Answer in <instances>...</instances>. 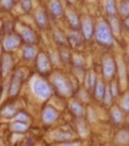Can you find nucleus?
<instances>
[{
  "mask_svg": "<svg viewBox=\"0 0 129 146\" xmlns=\"http://www.w3.org/2000/svg\"><path fill=\"white\" fill-rule=\"evenodd\" d=\"M93 36L95 40L104 47H111L114 44V35L110 25L106 20L103 19L96 23Z\"/></svg>",
  "mask_w": 129,
  "mask_h": 146,
  "instance_id": "1",
  "label": "nucleus"
},
{
  "mask_svg": "<svg viewBox=\"0 0 129 146\" xmlns=\"http://www.w3.org/2000/svg\"><path fill=\"white\" fill-rule=\"evenodd\" d=\"M116 73H117V61L112 54H106L102 57L103 78L112 81L114 79Z\"/></svg>",
  "mask_w": 129,
  "mask_h": 146,
  "instance_id": "2",
  "label": "nucleus"
},
{
  "mask_svg": "<svg viewBox=\"0 0 129 146\" xmlns=\"http://www.w3.org/2000/svg\"><path fill=\"white\" fill-rule=\"evenodd\" d=\"M53 83L57 92L62 96H68L71 92V85L69 80L61 74H55L53 78Z\"/></svg>",
  "mask_w": 129,
  "mask_h": 146,
  "instance_id": "3",
  "label": "nucleus"
},
{
  "mask_svg": "<svg viewBox=\"0 0 129 146\" xmlns=\"http://www.w3.org/2000/svg\"><path fill=\"white\" fill-rule=\"evenodd\" d=\"M80 27L82 31V35L84 39L90 40L94 35V30H95V25L93 23V20L91 17L84 16L81 19Z\"/></svg>",
  "mask_w": 129,
  "mask_h": 146,
  "instance_id": "4",
  "label": "nucleus"
},
{
  "mask_svg": "<svg viewBox=\"0 0 129 146\" xmlns=\"http://www.w3.org/2000/svg\"><path fill=\"white\" fill-rule=\"evenodd\" d=\"M33 89L35 94L42 99H47L51 95V88L49 84L42 80H36L33 82Z\"/></svg>",
  "mask_w": 129,
  "mask_h": 146,
  "instance_id": "5",
  "label": "nucleus"
},
{
  "mask_svg": "<svg viewBox=\"0 0 129 146\" xmlns=\"http://www.w3.org/2000/svg\"><path fill=\"white\" fill-rule=\"evenodd\" d=\"M23 73L21 71H17L14 73V74L12 75L11 83L9 87V95L11 96H15L18 95V93L20 90L22 80H23Z\"/></svg>",
  "mask_w": 129,
  "mask_h": 146,
  "instance_id": "6",
  "label": "nucleus"
},
{
  "mask_svg": "<svg viewBox=\"0 0 129 146\" xmlns=\"http://www.w3.org/2000/svg\"><path fill=\"white\" fill-rule=\"evenodd\" d=\"M110 117L113 123L119 125L124 121V111L120 108L118 104H112L110 108Z\"/></svg>",
  "mask_w": 129,
  "mask_h": 146,
  "instance_id": "7",
  "label": "nucleus"
},
{
  "mask_svg": "<svg viewBox=\"0 0 129 146\" xmlns=\"http://www.w3.org/2000/svg\"><path fill=\"white\" fill-rule=\"evenodd\" d=\"M83 35L77 30H72L69 33L67 41L73 48H77L81 46L83 42Z\"/></svg>",
  "mask_w": 129,
  "mask_h": 146,
  "instance_id": "8",
  "label": "nucleus"
},
{
  "mask_svg": "<svg viewBox=\"0 0 129 146\" xmlns=\"http://www.w3.org/2000/svg\"><path fill=\"white\" fill-rule=\"evenodd\" d=\"M106 85L104 82V78H98V82L95 85V88L93 89V95H94V98L97 101H102L103 97H104L105 95V91H106Z\"/></svg>",
  "mask_w": 129,
  "mask_h": 146,
  "instance_id": "9",
  "label": "nucleus"
},
{
  "mask_svg": "<svg viewBox=\"0 0 129 146\" xmlns=\"http://www.w3.org/2000/svg\"><path fill=\"white\" fill-rule=\"evenodd\" d=\"M41 117H42V121L44 123H46V124L52 123L57 117V112L53 107H51V106H47L42 111Z\"/></svg>",
  "mask_w": 129,
  "mask_h": 146,
  "instance_id": "10",
  "label": "nucleus"
},
{
  "mask_svg": "<svg viewBox=\"0 0 129 146\" xmlns=\"http://www.w3.org/2000/svg\"><path fill=\"white\" fill-rule=\"evenodd\" d=\"M114 141L117 145L120 146H128L129 144V130L126 129H121L115 135Z\"/></svg>",
  "mask_w": 129,
  "mask_h": 146,
  "instance_id": "11",
  "label": "nucleus"
},
{
  "mask_svg": "<svg viewBox=\"0 0 129 146\" xmlns=\"http://www.w3.org/2000/svg\"><path fill=\"white\" fill-rule=\"evenodd\" d=\"M66 17H67L69 24L73 28V30H77L80 27L81 19H79L78 15L76 14V12L74 10L68 8L66 10Z\"/></svg>",
  "mask_w": 129,
  "mask_h": 146,
  "instance_id": "12",
  "label": "nucleus"
},
{
  "mask_svg": "<svg viewBox=\"0 0 129 146\" xmlns=\"http://www.w3.org/2000/svg\"><path fill=\"white\" fill-rule=\"evenodd\" d=\"M20 42V38L19 36L15 35V34H11L8 35L4 39V47L5 50L7 51H11V50H13L14 48H16Z\"/></svg>",
  "mask_w": 129,
  "mask_h": 146,
  "instance_id": "13",
  "label": "nucleus"
},
{
  "mask_svg": "<svg viewBox=\"0 0 129 146\" xmlns=\"http://www.w3.org/2000/svg\"><path fill=\"white\" fill-rule=\"evenodd\" d=\"M19 34L24 41L27 43H33L35 41V34L33 31L28 26H21L19 29Z\"/></svg>",
  "mask_w": 129,
  "mask_h": 146,
  "instance_id": "14",
  "label": "nucleus"
},
{
  "mask_svg": "<svg viewBox=\"0 0 129 146\" xmlns=\"http://www.w3.org/2000/svg\"><path fill=\"white\" fill-rule=\"evenodd\" d=\"M98 79L96 74L93 70H90L84 75V81H85V87L90 90H92L95 88V85L98 82Z\"/></svg>",
  "mask_w": 129,
  "mask_h": 146,
  "instance_id": "15",
  "label": "nucleus"
},
{
  "mask_svg": "<svg viewBox=\"0 0 129 146\" xmlns=\"http://www.w3.org/2000/svg\"><path fill=\"white\" fill-rule=\"evenodd\" d=\"M110 28L113 33L114 36H119L121 31V26H120V20L118 19V18L116 16H109L108 20H107Z\"/></svg>",
  "mask_w": 129,
  "mask_h": 146,
  "instance_id": "16",
  "label": "nucleus"
},
{
  "mask_svg": "<svg viewBox=\"0 0 129 146\" xmlns=\"http://www.w3.org/2000/svg\"><path fill=\"white\" fill-rule=\"evenodd\" d=\"M36 64H37V68L41 73L46 72L48 69V59L44 52H41V54H38Z\"/></svg>",
  "mask_w": 129,
  "mask_h": 146,
  "instance_id": "17",
  "label": "nucleus"
},
{
  "mask_svg": "<svg viewBox=\"0 0 129 146\" xmlns=\"http://www.w3.org/2000/svg\"><path fill=\"white\" fill-rule=\"evenodd\" d=\"M70 110L73 113V115H76L77 118H83L84 114H85V111H84L83 105L78 101H72L71 102Z\"/></svg>",
  "mask_w": 129,
  "mask_h": 146,
  "instance_id": "18",
  "label": "nucleus"
},
{
  "mask_svg": "<svg viewBox=\"0 0 129 146\" xmlns=\"http://www.w3.org/2000/svg\"><path fill=\"white\" fill-rule=\"evenodd\" d=\"M35 21L41 28H45L47 25V18L42 9H38L35 11Z\"/></svg>",
  "mask_w": 129,
  "mask_h": 146,
  "instance_id": "19",
  "label": "nucleus"
},
{
  "mask_svg": "<svg viewBox=\"0 0 129 146\" xmlns=\"http://www.w3.org/2000/svg\"><path fill=\"white\" fill-rule=\"evenodd\" d=\"M118 105L124 112H129V91L123 93L120 96Z\"/></svg>",
  "mask_w": 129,
  "mask_h": 146,
  "instance_id": "20",
  "label": "nucleus"
},
{
  "mask_svg": "<svg viewBox=\"0 0 129 146\" xmlns=\"http://www.w3.org/2000/svg\"><path fill=\"white\" fill-rule=\"evenodd\" d=\"M49 9L55 16H60L62 13V6L59 0H50Z\"/></svg>",
  "mask_w": 129,
  "mask_h": 146,
  "instance_id": "21",
  "label": "nucleus"
},
{
  "mask_svg": "<svg viewBox=\"0 0 129 146\" xmlns=\"http://www.w3.org/2000/svg\"><path fill=\"white\" fill-rule=\"evenodd\" d=\"M105 8L108 16H115L117 11L115 0H105Z\"/></svg>",
  "mask_w": 129,
  "mask_h": 146,
  "instance_id": "22",
  "label": "nucleus"
},
{
  "mask_svg": "<svg viewBox=\"0 0 129 146\" xmlns=\"http://www.w3.org/2000/svg\"><path fill=\"white\" fill-rule=\"evenodd\" d=\"M119 11L124 18L129 16V0H121L119 5Z\"/></svg>",
  "mask_w": 129,
  "mask_h": 146,
  "instance_id": "23",
  "label": "nucleus"
},
{
  "mask_svg": "<svg viewBox=\"0 0 129 146\" xmlns=\"http://www.w3.org/2000/svg\"><path fill=\"white\" fill-rule=\"evenodd\" d=\"M35 56V48L33 46H25L23 50V58L25 60H31Z\"/></svg>",
  "mask_w": 129,
  "mask_h": 146,
  "instance_id": "24",
  "label": "nucleus"
},
{
  "mask_svg": "<svg viewBox=\"0 0 129 146\" xmlns=\"http://www.w3.org/2000/svg\"><path fill=\"white\" fill-rule=\"evenodd\" d=\"M112 95L111 93V90H110V88H109V84L106 85V91H105V95H104V97H103V103H104L105 106H112Z\"/></svg>",
  "mask_w": 129,
  "mask_h": 146,
  "instance_id": "25",
  "label": "nucleus"
},
{
  "mask_svg": "<svg viewBox=\"0 0 129 146\" xmlns=\"http://www.w3.org/2000/svg\"><path fill=\"white\" fill-rule=\"evenodd\" d=\"M11 127H12V129L16 132H25L28 129V124H27V123H25V122L16 121L12 123Z\"/></svg>",
  "mask_w": 129,
  "mask_h": 146,
  "instance_id": "26",
  "label": "nucleus"
},
{
  "mask_svg": "<svg viewBox=\"0 0 129 146\" xmlns=\"http://www.w3.org/2000/svg\"><path fill=\"white\" fill-rule=\"evenodd\" d=\"M109 88L112 95V97L117 98L120 93V87H119V83L117 82V80H115V79L112 80L111 82L109 83Z\"/></svg>",
  "mask_w": 129,
  "mask_h": 146,
  "instance_id": "27",
  "label": "nucleus"
},
{
  "mask_svg": "<svg viewBox=\"0 0 129 146\" xmlns=\"http://www.w3.org/2000/svg\"><path fill=\"white\" fill-rule=\"evenodd\" d=\"M55 137L59 140H69L72 137V134L65 130H57L55 132Z\"/></svg>",
  "mask_w": 129,
  "mask_h": 146,
  "instance_id": "28",
  "label": "nucleus"
},
{
  "mask_svg": "<svg viewBox=\"0 0 129 146\" xmlns=\"http://www.w3.org/2000/svg\"><path fill=\"white\" fill-rule=\"evenodd\" d=\"M54 38H55V40L60 45H65L67 42L66 38L64 37L62 33H61L60 31H55L54 32Z\"/></svg>",
  "mask_w": 129,
  "mask_h": 146,
  "instance_id": "29",
  "label": "nucleus"
},
{
  "mask_svg": "<svg viewBox=\"0 0 129 146\" xmlns=\"http://www.w3.org/2000/svg\"><path fill=\"white\" fill-rule=\"evenodd\" d=\"M11 57L10 55H5L3 58V62H2V69L4 72H7L11 65Z\"/></svg>",
  "mask_w": 129,
  "mask_h": 146,
  "instance_id": "30",
  "label": "nucleus"
},
{
  "mask_svg": "<svg viewBox=\"0 0 129 146\" xmlns=\"http://www.w3.org/2000/svg\"><path fill=\"white\" fill-rule=\"evenodd\" d=\"M20 8L24 12H28L32 8L31 0H20Z\"/></svg>",
  "mask_w": 129,
  "mask_h": 146,
  "instance_id": "31",
  "label": "nucleus"
},
{
  "mask_svg": "<svg viewBox=\"0 0 129 146\" xmlns=\"http://www.w3.org/2000/svg\"><path fill=\"white\" fill-rule=\"evenodd\" d=\"M15 113V109L13 106L11 105H7L5 107V109L3 110V114L5 116H11L12 115H14Z\"/></svg>",
  "mask_w": 129,
  "mask_h": 146,
  "instance_id": "32",
  "label": "nucleus"
},
{
  "mask_svg": "<svg viewBox=\"0 0 129 146\" xmlns=\"http://www.w3.org/2000/svg\"><path fill=\"white\" fill-rule=\"evenodd\" d=\"M15 119L16 121H19V122H25V123H27L28 121V116L27 115L24 113V112H19L15 115Z\"/></svg>",
  "mask_w": 129,
  "mask_h": 146,
  "instance_id": "33",
  "label": "nucleus"
},
{
  "mask_svg": "<svg viewBox=\"0 0 129 146\" xmlns=\"http://www.w3.org/2000/svg\"><path fill=\"white\" fill-rule=\"evenodd\" d=\"M13 0H1V5L5 9H10L13 6Z\"/></svg>",
  "mask_w": 129,
  "mask_h": 146,
  "instance_id": "34",
  "label": "nucleus"
},
{
  "mask_svg": "<svg viewBox=\"0 0 129 146\" xmlns=\"http://www.w3.org/2000/svg\"><path fill=\"white\" fill-rule=\"evenodd\" d=\"M70 54L68 52V51H66V50H62V51L61 52V58L62 60L68 62L69 60H70Z\"/></svg>",
  "mask_w": 129,
  "mask_h": 146,
  "instance_id": "35",
  "label": "nucleus"
},
{
  "mask_svg": "<svg viewBox=\"0 0 129 146\" xmlns=\"http://www.w3.org/2000/svg\"><path fill=\"white\" fill-rule=\"evenodd\" d=\"M123 24H124V26H125V27L129 31V16L126 17V18H125Z\"/></svg>",
  "mask_w": 129,
  "mask_h": 146,
  "instance_id": "36",
  "label": "nucleus"
},
{
  "mask_svg": "<svg viewBox=\"0 0 129 146\" xmlns=\"http://www.w3.org/2000/svg\"><path fill=\"white\" fill-rule=\"evenodd\" d=\"M61 146H76V143H70V142H66V143H63L61 144Z\"/></svg>",
  "mask_w": 129,
  "mask_h": 146,
  "instance_id": "37",
  "label": "nucleus"
},
{
  "mask_svg": "<svg viewBox=\"0 0 129 146\" xmlns=\"http://www.w3.org/2000/svg\"><path fill=\"white\" fill-rule=\"evenodd\" d=\"M127 82L129 85V68H127Z\"/></svg>",
  "mask_w": 129,
  "mask_h": 146,
  "instance_id": "38",
  "label": "nucleus"
},
{
  "mask_svg": "<svg viewBox=\"0 0 129 146\" xmlns=\"http://www.w3.org/2000/svg\"><path fill=\"white\" fill-rule=\"evenodd\" d=\"M67 1L70 3V4H74L76 2V0H67Z\"/></svg>",
  "mask_w": 129,
  "mask_h": 146,
  "instance_id": "39",
  "label": "nucleus"
},
{
  "mask_svg": "<svg viewBox=\"0 0 129 146\" xmlns=\"http://www.w3.org/2000/svg\"><path fill=\"white\" fill-rule=\"evenodd\" d=\"M128 64H129V54H128Z\"/></svg>",
  "mask_w": 129,
  "mask_h": 146,
  "instance_id": "40",
  "label": "nucleus"
},
{
  "mask_svg": "<svg viewBox=\"0 0 129 146\" xmlns=\"http://www.w3.org/2000/svg\"><path fill=\"white\" fill-rule=\"evenodd\" d=\"M0 28H1V26H0Z\"/></svg>",
  "mask_w": 129,
  "mask_h": 146,
  "instance_id": "41",
  "label": "nucleus"
}]
</instances>
